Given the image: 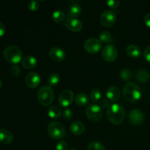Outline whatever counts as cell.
Returning <instances> with one entry per match:
<instances>
[{"label": "cell", "mask_w": 150, "mask_h": 150, "mask_svg": "<svg viewBox=\"0 0 150 150\" xmlns=\"http://www.w3.org/2000/svg\"><path fill=\"white\" fill-rule=\"evenodd\" d=\"M62 108L59 105H52L51 108L48 109V114L50 118L57 119L61 116L62 114Z\"/></svg>", "instance_id": "obj_22"}, {"label": "cell", "mask_w": 150, "mask_h": 150, "mask_svg": "<svg viewBox=\"0 0 150 150\" xmlns=\"http://www.w3.org/2000/svg\"><path fill=\"white\" fill-rule=\"evenodd\" d=\"M68 144L64 141H59L56 145V150H67Z\"/></svg>", "instance_id": "obj_32"}, {"label": "cell", "mask_w": 150, "mask_h": 150, "mask_svg": "<svg viewBox=\"0 0 150 150\" xmlns=\"http://www.w3.org/2000/svg\"><path fill=\"white\" fill-rule=\"evenodd\" d=\"M48 133L54 139H62L65 136L66 132L64 125L59 122H52L48 126Z\"/></svg>", "instance_id": "obj_5"}, {"label": "cell", "mask_w": 150, "mask_h": 150, "mask_svg": "<svg viewBox=\"0 0 150 150\" xmlns=\"http://www.w3.org/2000/svg\"><path fill=\"white\" fill-rule=\"evenodd\" d=\"M129 121L134 125H142L144 122V114L140 109H133L129 114Z\"/></svg>", "instance_id": "obj_11"}, {"label": "cell", "mask_w": 150, "mask_h": 150, "mask_svg": "<svg viewBox=\"0 0 150 150\" xmlns=\"http://www.w3.org/2000/svg\"><path fill=\"white\" fill-rule=\"evenodd\" d=\"M60 81V76L57 73H52L48 78V83L50 86H56Z\"/></svg>", "instance_id": "obj_25"}, {"label": "cell", "mask_w": 150, "mask_h": 150, "mask_svg": "<svg viewBox=\"0 0 150 150\" xmlns=\"http://www.w3.org/2000/svg\"><path fill=\"white\" fill-rule=\"evenodd\" d=\"M87 150H105V147L100 142H92L88 145Z\"/></svg>", "instance_id": "obj_26"}, {"label": "cell", "mask_w": 150, "mask_h": 150, "mask_svg": "<svg viewBox=\"0 0 150 150\" xmlns=\"http://www.w3.org/2000/svg\"><path fill=\"white\" fill-rule=\"evenodd\" d=\"M132 76V72L130 69H123L120 72V77L124 81L130 80Z\"/></svg>", "instance_id": "obj_29"}, {"label": "cell", "mask_w": 150, "mask_h": 150, "mask_svg": "<svg viewBox=\"0 0 150 150\" xmlns=\"http://www.w3.org/2000/svg\"><path fill=\"white\" fill-rule=\"evenodd\" d=\"M122 95L126 100L133 103L140 99L142 97V92L136 83L128 82L123 88Z\"/></svg>", "instance_id": "obj_2"}, {"label": "cell", "mask_w": 150, "mask_h": 150, "mask_svg": "<svg viewBox=\"0 0 150 150\" xmlns=\"http://www.w3.org/2000/svg\"><path fill=\"white\" fill-rule=\"evenodd\" d=\"M3 56L8 62L13 64H17L21 61L23 53L18 47L12 45L7 46L4 50Z\"/></svg>", "instance_id": "obj_3"}, {"label": "cell", "mask_w": 150, "mask_h": 150, "mask_svg": "<svg viewBox=\"0 0 150 150\" xmlns=\"http://www.w3.org/2000/svg\"><path fill=\"white\" fill-rule=\"evenodd\" d=\"M65 26L68 29L73 32H79L83 28V23L78 18H69L65 23Z\"/></svg>", "instance_id": "obj_14"}, {"label": "cell", "mask_w": 150, "mask_h": 150, "mask_svg": "<svg viewBox=\"0 0 150 150\" xmlns=\"http://www.w3.org/2000/svg\"><path fill=\"white\" fill-rule=\"evenodd\" d=\"M106 98L111 101H117L120 97V91L118 87L111 86L106 90Z\"/></svg>", "instance_id": "obj_16"}, {"label": "cell", "mask_w": 150, "mask_h": 150, "mask_svg": "<svg viewBox=\"0 0 150 150\" xmlns=\"http://www.w3.org/2000/svg\"><path fill=\"white\" fill-rule=\"evenodd\" d=\"M103 115L101 108L97 104H90L86 108V116L90 121L98 122Z\"/></svg>", "instance_id": "obj_6"}, {"label": "cell", "mask_w": 150, "mask_h": 150, "mask_svg": "<svg viewBox=\"0 0 150 150\" xmlns=\"http://www.w3.org/2000/svg\"><path fill=\"white\" fill-rule=\"evenodd\" d=\"M81 7L79 4H73L70 7L68 10V17L76 18L81 14Z\"/></svg>", "instance_id": "obj_21"}, {"label": "cell", "mask_w": 150, "mask_h": 150, "mask_svg": "<svg viewBox=\"0 0 150 150\" xmlns=\"http://www.w3.org/2000/svg\"><path fill=\"white\" fill-rule=\"evenodd\" d=\"M5 34V26L1 22H0V38L3 37Z\"/></svg>", "instance_id": "obj_37"}, {"label": "cell", "mask_w": 150, "mask_h": 150, "mask_svg": "<svg viewBox=\"0 0 150 150\" xmlns=\"http://www.w3.org/2000/svg\"><path fill=\"white\" fill-rule=\"evenodd\" d=\"M37 64H38V61L37 59L33 56H26V57L23 59L21 62V64L23 67L25 69H32L34 67H36Z\"/></svg>", "instance_id": "obj_18"}, {"label": "cell", "mask_w": 150, "mask_h": 150, "mask_svg": "<svg viewBox=\"0 0 150 150\" xmlns=\"http://www.w3.org/2000/svg\"><path fill=\"white\" fill-rule=\"evenodd\" d=\"M144 22H145V23H146V26L150 27V13H147V14L145 16Z\"/></svg>", "instance_id": "obj_38"}, {"label": "cell", "mask_w": 150, "mask_h": 150, "mask_svg": "<svg viewBox=\"0 0 150 150\" xmlns=\"http://www.w3.org/2000/svg\"><path fill=\"white\" fill-rule=\"evenodd\" d=\"M144 57L146 61L150 62V45L146 47V48L144 51Z\"/></svg>", "instance_id": "obj_36"}, {"label": "cell", "mask_w": 150, "mask_h": 150, "mask_svg": "<svg viewBox=\"0 0 150 150\" xmlns=\"http://www.w3.org/2000/svg\"><path fill=\"white\" fill-rule=\"evenodd\" d=\"M117 50L114 45H107L102 51L103 58L107 62H114L117 58Z\"/></svg>", "instance_id": "obj_9"}, {"label": "cell", "mask_w": 150, "mask_h": 150, "mask_svg": "<svg viewBox=\"0 0 150 150\" xmlns=\"http://www.w3.org/2000/svg\"><path fill=\"white\" fill-rule=\"evenodd\" d=\"M10 73L14 77L18 76L21 73V68L19 67V66L17 65V64H13V65H12L10 67Z\"/></svg>", "instance_id": "obj_31"}, {"label": "cell", "mask_w": 150, "mask_h": 150, "mask_svg": "<svg viewBox=\"0 0 150 150\" xmlns=\"http://www.w3.org/2000/svg\"><path fill=\"white\" fill-rule=\"evenodd\" d=\"M136 79L142 83H146L150 79V74L146 69H139L136 74Z\"/></svg>", "instance_id": "obj_20"}, {"label": "cell", "mask_w": 150, "mask_h": 150, "mask_svg": "<svg viewBox=\"0 0 150 150\" xmlns=\"http://www.w3.org/2000/svg\"><path fill=\"white\" fill-rule=\"evenodd\" d=\"M126 52L129 57L132 58H138L141 56L142 54V50L138 45L134 44H130L126 48Z\"/></svg>", "instance_id": "obj_19"}, {"label": "cell", "mask_w": 150, "mask_h": 150, "mask_svg": "<svg viewBox=\"0 0 150 150\" xmlns=\"http://www.w3.org/2000/svg\"><path fill=\"white\" fill-rule=\"evenodd\" d=\"M70 150H78V149H70Z\"/></svg>", "instance_id": "obj_40"}, {"label": "cell", "mask_w": 150, "mask_h": 150, "mask_svg": "<svg viewBox=\"0 0 150 150\" xmlns=\"http://www.w3.org/2000/svg\"><path fill=\"white\" fill-rule=\"evenodd\" d=\"M52 19L56 23H61L64 19V13L62 10H57L52 13Z\"/></svg>", "instance_id": "obj_24"}, {"label": "cell", "mask_w": 150, "mask_h": 150, "mask_svg": "<svg viewBox=\"0 0 150 150\" xmlns=\"http://www.w3.org/2000/svg\"><path fill=\"white\" fill-rule=\"evenodd\" d=\"M48 54L50 58L55 62H61L65 58V52L60 47L55 46L51 48Z\"/></svg>", "instance_id": "obj_13"}, {"label": "cell", "mask_w": 150, "mask_h": 150, "mask_svg": "<svg viewBox=\"0 0 150 150\" xmlns=\"http://www.w3.org/2000/svg\"><path fill=\"white\" fill-rule=\"evenodd\" d=\"M99 106L102 107V108H108L109 106V103H108V101L106 98H101L100 100L99 101Z\"/></svg>", "instance_id": "obj_35"}, {"label": "cell", "mask_w": 150, "mask_h": 150, "mask_svg": "<svg viewBox=\"0 0 150 150\" xmlns=\"http://www.w3.org/2000/svg\"><path fill=\"white\" fill-rule=\"evenodd\" d=\"M70 130L73 134L76 136H79L82 134L85 130V125L81 122L76 121L71 123L70 126Z\"/></svg>", "instance_id": "obj_17"}, {"label": "cell", "mask_w": 150, "mask_h": 150, "mask_svg": "<svg viewBox=\"0 0 150 150\" xmlns=\"http://www.w3.org/2000/svg\"><path fill=\"white\" fill-rule=\"evenodd\" d=\"M90 98L94 103L99 102L101 99V92L98 89H93L90 92Z\"/></svg>", "instance_id": "obj_27"}, {"label": "cell", "mask_w": 150, "mask_h": 150, "mask_svg": "<svg viewBox=\"0 0 150 150\" xmlns=\"http://www.w3.org/2000/svg\"><path fill=\"white\" fill-rule=\"evenodd\" d=\"M41 81V79L40 75L36 72H31L28 73L25 79L26 86L31 89H34L38 86Z\"/></svg>", "instance_id": "obj_12"}, {"label": "cell", "mask_w": 150, "mask_h": 150, "mask_svg": "<svg viewBox=\"0 0 150 150\" xmlns=\"http://www.w3.org/2000/svg\"><path fill=\"white\" fill-rule=\"evenodd\" d=\"M106 4L110 8L115 9L119 7L120 4V0H108L106 1Z\"/></svg>", "instance_id": "obj_33"}, {"label": "cell", "mask_w": 150, "mask_h": 150, "mask_svg": "<svg viewBox=\"0 0 150 150\" xmlns=\"http://www.w3.org/2000/svg\"><path fill=\"white\" fill-rule=\"evenodd\" d=\"M107 117L113 124H121L125 117V111L124 108L120 104H111L107 108Z\"/></svg>", "instance_id": "obj_1"}, {"label": "cell", "mask_w": 150, "mask_h": 150, "mask_svg": "<svg viewBox=\"0 0 150 150\" xmlns=\"http://www.w3.org/2000/svg\"><path fill=\"white\" fill-rule=\"evenodd\" d=\"M89 102V98L85 93H79L76 96V103L80 106L86 105Z\"/></svg>", "instance_id": "obj_23"}, {"label": "cell", "mask_w": 150, "mask_h": 150, "mask_svg": "<svg viewBox=\"0 0 150 150\" xmlns=\"http://www.w3.org/2000/svg\"><path fill=\"white\" fill-rule=\"evenodd\" d=\"M99 40L101 42H108L111 40V35L108 31H103L99 35Z\"/></svg>", "instance_id": "obj_28"}, {"label": "cell", "mask_w": 150, "mask_h": 150, "mask_svg": "<svg viewBox=\"0 0 150 150\" xmlns=\"http://www.w3.org/2000/svg\"><path fill=\"white\" fill-rule=\"evenodd\" d=\"M117 21V15L115 12L111 10L103 11L100 16V23L105 27H111Z\"/></svg>", "instance_id": "obj_8"}, {"label": "cell", "mask_w": 150, "mask_h": 150, "mask_svg": "<svg viewBox=\"0 0 150 150\" xmlns=\"http://www.w3.org/2000/svg\"><path fill=\"white\" fill-rule=\"evenodd\" d=\"M38 99L40 103L43 106H48L54 99V91L50 86H43L38 92Z\"/></svg>", "instance_id": "obj_4"}, {"label": "cell", "mask_w": 150, "mask_h": 150, "mask_svg": "<svg viewBox=\"0 0 150 150\" xmlns=\"http://www.w3.org/2000/svg\"><path fill=\"white\" fill-rule=\"evenodd\" d=\"M74 100V94L71 90L65 89L62 91L59 97V103L62 107H67L73 103Z\"/></svg>", "instance_id": "obj_10"}, {"label": "cell", "mask_w": 150, "mask_h": 150, "mask_svg": "<svg viewBox=\"0 0 150 150\" xmlns=\"http://www.w3.org/2000/svg\"><path fill=\"white\" fill-rule=\"evenodd\" d=\"M13 140V133L10 130L4 128H0V143L3 144H9Z\"/></svg>", "instance_id": "obj_15"}, {"label": "cell", "mask_w": 150, "mask_h": 150, "mask_svg": "<svg viewBox=\"0 0 150 150\" xmlns=\"http://www.w3.org/2000/svg\"><path fill=\"white\" fill-rule=\"evenodd\" d=\"M40 7V4L38 1L36 0H32L28 4V8L31 10V11H36L38 10Z\"/></svg>", "instance_id": "obj_30"}, {"label": "cell", "mask_w": 150, "mask_h": 150, "mask_svg": "<svg viewBox=\"0 0 150 150\" xmlns=\"http://www.w3.org/2000/svg\"><path fill=\"white\" fill-rule=\"evenodd\" d=\"M1 86H2V82H1V81L0 80V89H1Z\"/></svg>", "instance_id": "obj_39"}, {"label": "cell", "mask_w": 150, "mask_h": 150, "mask_svg": "<svg viewBox=\"0 0 150 150\" xmlns=\"http://www.w3.org/2000/svg\"><path fill=\"white\" fill-rule=\"evenodd\" d=\"M73 114L72 112V111L69 108H67V109L64 110L63 111V118L66 120H70L73 118Z\"/></svg>", "instance_id": "obj_34"}, {"label": "cell", "mask_w": 150, "mask_h": 150, "mask_svg": "<svg viewBox=\"0 0 150 150\" xmlns=\"http://www.w3.org/2000/svg\"><path fill=\"white\" fill-rule=\"evenodd\" d=\"M83 47L86 51H87L89 54H97L101 49L102 43L99 39L91 38L85 41Z\"/></svg>", "instance_id": "obj_7"}]
</instances>
